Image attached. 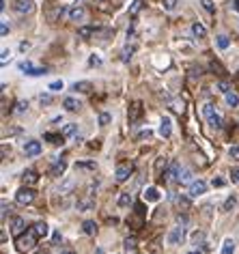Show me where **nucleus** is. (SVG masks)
Listing matches in <instances>:
<instances>
[{
	"label": "nucleus",
	"instance_id": "1",
	"mask_svg": "<svg viewBox=\"0 0 239 254\" xmlns=\"http://www.w3.org/2000/svg\"><path fill=\"white\" fill-rule=\"evenodd\" d=\"M37 235L33 233V231H28L26 235H20V237H17V241H15V246H17V250L20 252H26V250H33V248L37 246Z\"/></svg>",
	"mask_w": 239,
	"mask_h": 254
},
{
	"label": "nucleus",
	"instance_id": "2",
	"mask_svg": "<svg viewBox=\"0 0 239 254\" xmlns=\"http://www.w3.org/2000/svg\"><path fill=\"white\" fill-rule=\"evenodd\" d=\"M203 114H205V119L209 121L211 127H216V129H220V127H222V117H220V114L216 112V108H213V106L207 104V106L203 108Z\"/></svg>",
	"mask_w": 239,
	"mask_h": 254
},
{
	"label": "nucleus",
	"instance_id": "3",
	"mask_svg": "<svg viewBox=\"0 0 239 254\" xmlns=\"http://www.w3.org/2000/svg\"><path fill=\"white\" fill-rule=\"evenodd\" d=\"M33 200H35V190H30V188L17 190V194H15V202H17V205H30Z\"/></svg>",
	"mask_w": 239,
	"mask_h": 254
},
{
	"label": "nucleus",
	"instance_id": "4",
	"mask_svg": "<svg viewBox=\"0 0 239 254\" xmlns=\"http://www.w3.org/2000/svg\"><path fill=\"white\" fill-rule=\"evenodd\" d=\"M131 173H134V166H131V164H119L117 170H115V177H117L119 183H123V181L129 179Z\"/></svg>",
	"mask_w": 239,
	"mask_h": 254
},
{
	"label": "nucleus",
	"instance_id": "5",
	"mask_svg": "<svg viewBox=\"0 0 239 254\" xmlns=\"http://www.w3.org/2000/svg\"><path fill=\"white\" fill-rule=\"evenodd\" d=\"M183 237H185V231L181 226H177V228H173V231L168 233V244H171V246H179L181 241H183Z\"/></svg>",
	"mask_w": 239,
	"mask_h": 254
},
{
	"label": "nucleus",
	"instance_id": "6",
	"mask_svg": "<svg viewBox=\"0 0 239 254\" xmlns=\"http://www.w3.org/2000/svg\"><path fill=\"white\" fill-rule=\"evenodd\" d=\"M207 192V183L205 181H194V183H190V196L192 198H198V196H203Z\"/></svg>",
	"mask_w": 239,
	"mask_h": 254
},
{
	"label": "nucleus",
	"instance_id": "7",
	"mask_svg": "<svg viewBox=\"0 0 239 254\" xmlns=\"http://www.w3.org/2000/svg\"><path fill=\"white\" fill-rule=\"evenodd\" d=\"M13 9L17 11V13H30V11L35 9V2L33 0H15V4H13Z\"/></svg>",
	"mask_w": 239,
	"mask_h": 254
},
{
	"label": "nucleus",
	"instance_id": "8",
	"mask_svg": "<svg viewBox=\"0 0 239 254\" xmlns=\"http://www.w3.org/2000/svg\"><path fill=\"white\" fill-rule=\"evenodd\" d=\"M24 153H26L28 157L39 155V153H41V142H37V140H28L26 144H24Z\"/></svg>",
	"mask_w": 239,
	"mask_h": 254
},
{
	"label": "nucleus",
	"instance_id": "9",
	"mask_svg": "<svg viewBox=\"0 0 239 254\" xmlns=\"http://www.w3.org/2000/svg\"><path fill=\"white\" fill-rule=\"evenodd\" d=\"M62 108H67L69 112H78L80 108H82V101L75 99V97H65L62 99Z\"/></svg>",
	"mask_w": 239,
	"mask_h": 254
},
{
	"label": "nucleus",
	"instance_id": "10",
	"mask_svg": "<svg viewBox=\"0 0 239 254\" xmlns=\"http://www.w3.org/2000/svg\"><path fill=\"white\" fill-rule=\"evenodd\" d=\"M140 114H142V101H134L129 108V123H136L140 119Z\"/></svg>",
	"mask_w": 239,
	"mask_h": 254
},
{
	"label": "nucleus",
	"instance_id": "11",
	"mask_svg": "<svg viewBox=\"0 0 239 254\" xmlns=\"http://www.w3.org/2000/svg\"><path fill=\"white\" fill-rule=\"evenodd\" d=\"M24 226H26L24 218H13V220H11V233H13L15 237H20V235L24 233Z\"/></svg>",
	"mask_w": 239,
	"mask_h": 254
},
{
	"label": "nucleus",
	"instance_id": "12",
	"mask_svg": "<svg viewBox=\"0 0 239 254\" xmlns=\"http://www.w3.org/2000/svg\"><path fill=\"white\" fill-rule=\"evenodd\" d=\"M30 231H33L39 239H43V237H48V235H50V228H48L46 222H37V224H35L33 228H30Z\"/></svg>",
	"mask_w": 239,
	"mask_h": 254
},
{
	"label": "nucleus",
	"instance_id": "13",
	"mask_svg": "<svg viewBox=\"0 0 239 254\" xmlns=\"http://www.w3.org/2000/svg\"><path fill=\"white\" fill-rule=\"evenodd\" d=\"M62 13H65V7L62 4H59V7H54V9H50L48 11V22H59L60 17H62Z\"/></svg>",
	"mask_w": 239,
	"mask_h": 254
},
{
	"label": "nucleus",
	"instance_id": "14",
	"mask_svg": "<svg viewBox=\"0 0 239 254\" xmlns=\"http://www.w3.org/2000/svg\"><path fill=\"white\" fill-rule=\"evenodd\" d=\"M22 179H24V183H28V186H35V183H37V181H39V175H37V170H33V168H28V170H24Z\"/></svg>",
	"mask_w": 239,
	"mask_h": 254
},
{
	"label": "nucleus",
	"instance_id": "15",
	"mask_svg": "<svg viewBox=\"0 0 239 254\" xmlns=\"http://www.w3.org/2000/svg\"><path fill=\"white\" fill-rule=\"evenodd\" d=\"M171 131H173V121L168 117H164V119H162V123H160V134L164 138H168V136H171Z\"/></svg>",
	"mask_w": 239,
	"mask_h": 254
},
{
	"label": "nucleus",
	"instance_id": "16",
	"mask_svg": "<svg viewBox=\"0 0 239 254\" xmlns=\"http://www.w3.org/2000/svg\"><path fill=\"white\" fill-rule=\"evenodd\" d=\"M69 17H71L73 22H82L86 17V11L82 7H73V9H69Z\"/></svg>",
	"mask_w": 239,
	"mask_h": 254
},
{
	"label": "nucleus",
	"instance_id": "17",
	"mask_svg": "<svg viewBox=\"0 0 239 254\" xmlns=\"http://www.w3.org/2000/svg\"><path fill=\"white\" fill-rule=\"evenodd\" d=\"M177 181L179 183H194V175H192V170L190 168H181V173H179V177H177Z\"/></svg>",
	"mask_w": 239,
	"mask_h": 254
},
{
	"label": "nucleus",
	"instance_id": "18",
	"mask_svg": "<svg viewBox=\"0 0 239 254\" xmlns=\"http://www.w3.org/2000/svg\"><path fill=\"white\" fill-rule=\"evenodd\" d=\"M192 35L196 37V39H205V35H207V28L203 26L200 22H194L192 24Z\"/></svg>",
	"mask_w": 239,
	"mask_h": 254
},
{
	"label": "nucleus",
	"instance_id": "19",
	"mask_svg": "<svg viewBox=\"0 0 239 254\" xmlns=\"http://www.w3.org/2000/svg\"><path fill=\"white\" fill-rule=\"evenodd\" d=\"M142 196H144V200H149V202H157V200H160V192H157V188H147Z\"/></svg>",
	"mask_w": 239,
	"mask_h": 254
},
{
	"label": "nucleus",
	"instance_id": "20",
	"mask_svg": "<svg viewBox=\"0 0 239 254\" xmlns=\"http://www.w3.org/2000/svg\"><path fill=\"white\" fill-rule=\"evenodd\" d=\"M179 173H181V166H179L177 162H173L171 166H168V170H166V175H164V177H166V179H177Z\"/></svg>",
	"mask_w": 239,
	"mask_h": 254
},
{
	"label": "nucleus",
	"instance_id": "21",
	"mask_svg": "<svg viewBox=\"0 0 239 254\" xmlns=\"http://www.w3.org/2000/svg\"><path fill=\"white\" fill-rule=\"evenodd\" d=\"M73 91L75 93H91L93 91V84H91V82H75V84H73Z\"/></svg>",
	"mask_w": 239,
	"mask_h": 254
},
{
	"label": "nucleus",
	"instance_id": "22",
	"mask_svg": "<svg viewBox=\"0 0 239 254\" xmlns=\"http://www.w3.org/2000/svg\"><path fill=\"white\" fill-rule=\"evenodd\" d=\"M73 188H75V179H65L62 181V186L59 188V194H69Z\"/></svg>",
	"mask_w": 239,
	"mask_h": 254
},
{
	"label": "nucleus",
	"instance_id": "23",
	"mask_svg": "<svg viewBox=\"0 0 239 254\" xmlns=\"http://www.w3.org/2000/svg\"><path fill=\"white\" fill-rule=\"evenodd\" d=\"M175 205L179 209H183V211H190V198H185V196H177V198H175Z\"/></svg>",
	"mask_w": 239,
	"mask_h": 254
},
{
	"label": "nucleus",
	"instance_id": "24",
	"mask_svg": "<svg viewBox=\"0 0 239 254\" xmlns=\"http://www.w3.org/2000/svg\"><path fill=\"white\" fill-rule=\"evenodd\" d=\"M82 228H84L86 235H97V224L93 220H86L84 224H82Z\"/></svg>",
	"mask_w": 239,
	"mask_h": 254
},
{
	"label": "nucleus",
	"instance_id": "25",
	"mask_svg": "<svg viewBox=\"0 0 239 254\" xmlns=\"http://www.w3.org/2000/svg\"><path fill=\"white\" fill-rule=\"evenodd\" d=\"M142 7H144V0H134V2H131V7H129V15H138Z\"/></svg>",
	"mask_w": 239,
	"mask_h": 254
},
{
	"label": "nucleus",
	"instance_id": "26",
	"mask_svg": "<svg viewBox=\"0 0 239 254\" xmlns=\"http://www.w3.org/2000/svg\"><path fill=\"white\" fill-rule=\"evenodd\" d=\"M65 168H67V164L59 160V162H56L54 166H52V175H54V177H60L62 173H65Z\"/></svg>",
	"mask_w": 239,
	"mask_h": 254
},
{
	"label": "nucleus",
	"instance_id": "27",
	"mask_svg": "<svg viewBox=\"0 0 239 254\" xmlns=\"http://www.w3.org/2000/svg\"><path fill=\"white\" fill-rule=\"evenodd\" d=\"M226 104H229L231 108H235V106H239V95L237 93H226Z\"/></svg>",
	"mask_w": 239,
	"mask_h": 254
},
{
	"label": "nucleus",
	"instance_id": "28",
	"mask_svg": "<svg viewBox=\"0 0 239 254\" xmlns=\"http://www.w3.org/2000/svg\"><path fill=\"white\" fill-rule=\"evenodd\" d=\"M216 39H218V48H220V50H226V48L231 46V39H229L226 35H218Z\"/></svg>",
	"mask_w": 239,
	"mask_h": 254
},
{
	"label": "nucleus",
	"instance_id": "29",
	"mask_svg": "<svg viewBox=\"0 0 239 254\" xmlns=\"http://www.w3.org/2000/svg\"><path fill=\"white\" fill-rule=\"evenodd\" d=\"M134 52H136V48H134V46L125 48L123 52H121V61H123V63H129V59H131V54H134Z\"/></svg>",
	"mask_w": 239,
	"mask_h": 254
},
{
	"label": "nucleus",
	"instance_id": "30",
	"mask_svg": "<svg viewBox=\"0 0 239 254\" xmlns=\"http://www.w3.org/2000/svg\"><path fill=\"white\" fill-rule=\"evenodd\" d=\"M75 131H78V125H75V123H69V125H65V129H62V136L69 138V136H73Z\"/></svg>",
	"mask_w": 239,
	"mask_h": 254
},
{
	"label": "nucleus",
	"instance_id": "31",
	"mask_svg": "<svg viewBox=\"0 0 239 254\" xmlns=\"http://www.w3.org/2000/svg\"><path fill=\"white\" fill-rule=\"evenodd\" d=\"M233 252H235V244H233V239H226L222 246V254H233Z\"/></svg>",
	"mask_w": 239,
	"mask_h": 254
},
{
	"label": "nucleus",
	"instance_id": "32",
	"mask_svg": "<svg viewBox=\"0 0 239 254\" xmlns=\"http://www.w3.org/2000/svg\"><path fill=\"white\" fill-rule=\"evenodd\" d=\"M131 202H134L131 194H121V196H119V205H121V207H127V205H131Z\"/></svg>",
	"mask_w": 239,
	"mask_h": 254
},
{
	"label": "nucleus",
	"instance_id": "33",
	"mask_svg": "<svg viewBox=\"0 0 239 254\" xmlns=\"http://www.w3.org/2000/svg\"><path fill=\"white\" fill-rule=\"evenodd\" d=\"M200 2H203V9L207 11V13H216V4H213V0H200Z\"/></svg>",
	"mask_w": 239,
	"mask_h": 254
},
{
	"label": "nucleus",
	"instance_id": "34",
	"mask_svg": "<svg viewBox=\"0 0 239 254\" xmlns=\"http://www.w3.org/2000/svg\"><path fill=\"white\" fill-rule=\"evenodd\" d=\"M93 205H95V200H93V198H86V200H80V202H78V209H80V211H86V209H91Z\"/></svg>",
	"mask_w": 239,
	"mask_h": 254
},
{
	"label": "nucleus",
	"instance_id": "35",
	"mask_svg": "<svg viewBox=\"0 0 239 254\" xmlns=\"http://www.w3.org/2000/svg\"><path fill=\"white\" fill-rule=\"evenodd\" d=\"M123 248H125L127 252H134V250H136V237H127V239H125Z\"/></svg>",
	"mask_w": 239,
	"mask_h": 254
},
{
	"label": "nucleus",
	"instance_id": "36",
	"mask_svg": "<svg viewBox=\"0 0 239 254\" xmlns=\"http://www.w3.org/2000/svg\"><path fill=\"white\" fill-rule=\"evenodd\" d=\"M171 106H173V110H175V112H179V114H183V110H185V108H183V106H185V104H183V99H181V101H179V99H175V101H171Z\"/></svg>",
	"mask_w": 239,
	"mask_h": 254
},
{
	"label": "nucleus",
	"instance_id": "37",
	"mask_svg": "<svg viewBox=\"0 0 239 254\" xmlns=\"http://www.w3.org/2000/svg\"><path fill=\"white\" fill-rule=\"evenodd\" d=\"M211 71H218V75H226V69L222 67V65H220V63L218 61H211Z\"/></svg>",
	"mask_w": 239,
	"mask_h": 254
},
{
	"label": "nucleus",
	"instance_id": "38",
	"mask_svg": "<svg viewBox=\"0 0 239 254\" xmlns=\"http://www.w3.org/2000/svg\"><path fill=\"white\" fill-rule=\"evenodd\" d=\"M46 73H48L46 67H33L30 71H26V75H35V78H37V75H46Z\"/></svg>",
	"mask_w": 239,
	"mask_h": 254
},
{
	"label": "nucleus",
	"instance_id": "39",
	"mask_svg": "<svg viewBox=\"0 0 239 254\" xmlns=\"http://www.w3.org/2000/svg\"><path fill=\"white\" fill-rule=\"evenodd\" d=\"M235 205H237V198H235V196H229V198L224 200V207H222V209H224V211H231V209L235 207Z\"/></svg>",
	"mask_w": 239,
	"mask_h": 254
},
{
	"label": "nucleus",
	"instance_id": "40",
	"mask_svg": "<svg viewBox=\"0 0 239 254\" xmlns=\"http://www.w3.org/2000/svg\"><path fill=\"white\" fill-rule=\"evenodd\" d=\"M95 33H97V28H91V26H84V28L78 30L80 37H91V35H95Z\"/></svg>",
	"mask_w": 239,
	"mask_h": 254
},
{
	"label": "nucleus",
	"instance_id": "41",
	"mask_svg": "<svg viewBox=\"0 0 239 254\" xmlns=\"http://www.w3.org/2000/svg\"><path fill=\"white\" fill-rule=\"evenodd\" d=\"M62 138L65 136H56V134H46V140L52 144H62Z\"/></svg>",
	"mask_w": 239,
	"mask_h": 254
},
{
	"label": "nucleus",
	"instance_id": "42",
	"mask_svg": "<svg viewBox=\"0 0 239 254\" xmlns=\"http://www.w3.org/2000/svg\"><path fill=\"white\" fill-rule=\"evenodd\" d=\"M162 7H164L166 11H175V7H177V0H162Z\"/></svg>",
	"mask_w": 239,
	"mask_h": 254
},
{
	"label": "nucleus",
	"instance_id": "43",
	"mask_svg": "<svg viewBox=\"0 0 239 254\" xmlns=\"http://www.w3.org/2000/svg\"><path fill=\"white\" fill-rule=\"evenodd\" d=\"M229 155H231V160L239 162V144H237V147H231L229 149Z\"/></svg>",
	"mask_w": 239,
	"mask_h": 254
},
{
	"label": "nucleus",
	"instance_id": "44",
	"mask_svg": "<svg viewBox=\"0 0 239 254\" xmlns=\"http://www.w3.org/2000/svg\"><path fill=\"white\" fill-rule=\"evenodd\" d=\"M110 119H112V117H110L108 112H102V114H99V125H108Z\"/></svg>",
	"mask_w": 239,
	"mask_h": 254
},
{
	"label": "nucleus",
	"instance_id": "45",
	"mask_svg": "<svg viewBox=\"0 0 239 254\" xmlns=\"http://www.w3.org/2000/svg\"><path fill=\"white\" fill-rule=\"evenodd\" d=\"M7 61H11V52H9V50H2V56H0V63H2V65H7Z\"/></svg>",
	"mask_w": 239,
	"mask_h": 254
},
{
	"label": "nucleus",
	"instance_id": "46",
	"mask_svg": "<svg viewBox=\"0 0 239 254\" xmlns=\"http://www.w3.org/2000/svg\"><path fill=\"white\" fill-rule=\"evenodd\" d=\"M218 88H220V91H222L224 95H226V93H229V91H231V86H229V82H224V80H222V82H218Z\"/></svg>",
	"mask_w": 239,
	"mask_h": 254
},
{
	"label": "nucleus",
	"instance_id": "47",
	"mask_svg": "<svg viewBox=\"0 0 239 254\" xmlns=\"http://www.w3.org/2000/svg\"><path fill=\"white\" fill-rule=\"evenodd\" d=\"M231 181L239 183V168H231Z\"/></svg>",
	"mask_w": 239,
	"mask_h": 254
},
{
	"label": "nucleus",
	"instance_id": "48",
	"mask_svg": "<svg viewBox=\"0 0 239 254\" xmlns=\"http://www.w3.org/2000/svg\"><path fill=\"white\" fill-rule=\"evenodd\" d=\"M224 183H226L224 179H220V177H213V181H211V186H213V188H224Z\"/></svg>",
	"mask_w": 239,
	"mask_h": 254
},
{
	"label": "nucleus",
	"instance_id": "49",
	"mask_svg": "<svg viewBox=\"0 0 239 254\" xmlns=\"http://www.w3.org/2000/svg\"><path fill=\"white\" fill-rule=\"evenodd\" d=\"M0 35H2V37H7V35H9V26H7V22L0 24Z\"/></svg>",
	"mask_w": 239,
	"mask_h": 254
},
{
	"label": "nucleus",
	"instance_id": "50",
	"mask_svg": "<svg viewBox=\"0 0 239 254\" xmlns=\"http://www.w3.org/2000/svg\"><path fill=\"white\" fill-rule=\"evenodd\" d=\"M62 88V82L59 80V82H52V84H50V91H60Z\"/></svg>",
	"mask_w": 239,
	"mask_h": 254
},
{
	"label": "nucleus",
	"instance_id": "51",
	"mask_svg": "<svg viewBox=\"0 0 239 254\" xmlns=\"http://www.w3.org/2000/svg\"><path fill=\"white\" fill-rule=\"evenodd\" d=\"M17 112H26L28 110V104H24V101H17Z\"/></svg>",
	"mask_w": 239,
	"mask_h": 254
},
{
	"label": "nucleus",
	"instance_id": "52",
	"mask_svg": "<svg viewBox=\"0 0 239 254\" xmlns=\"http://www.w3.org/2000/svg\"><path fill=\"white\" fill-rule=\"evenodd\" d=\"M78 166H82V168H95V164H93V162H82V164H78Z\"/></svg>",
	"mask_w": 239,
	"mask_h": 254
},
{
	"label": "nucleus",
	"instance_id": "53",
	"mask_svg": "<svg viewBox=\"0 0 239 254\" xmlns=\"http://www.w3.org/2000/svg\"><path fill=\"white\" fill-rule=\"evenodd\" d=\"M50 101H52V97H50V95H41V104H50Z\"/></svg>",
	"mask_w": 239,
	"mask_h": 254
},
{
	"label": "nucleus",
	"instance_id": "54",
	"mask_svg": "<svg viewBox=\"0 0 239 254\" xmlns=\"http://www.w3.org/2000/svg\"><path fill=\"white\" fill-rule=\"evenodd\" d=\"M7 211H11V209L7 207V202H2V218H7Z\"/></svg>",
	"mask_w": 239,
	"mask_h": 254
},
{
	"label": "nucleus",
	"instance_id": "55",
	"mask_svg": "<svg viewBox=\"0 0 239 254\" xmlns=\"http://www.w3.org/2000/svg\"><path fill=\"white\" fill-rule=\"evenodd\" d=\"M91 65H102V61H99L97 56H93V59H91Z\"/></svg>",
	"mask_w": 239,
	"mask_h": 254
},
{
	"label": "nucleus",
	"instance_id": "56",
	"mask_svg": "<svg viewBox=\"0 0 239 254\" xmlns=\"http://www.w3.org/2000/svg\"><path fill=\"white\" fill-rule=\"evenodd\" d=\"M20 50H22V52H26V50H28V43H26V41L20 43Z\"/></svg>",
	"mask_w": 239,
	"mask_h": 254
},
{
	"label": "nucleus",
	"instance_id": "57",
	"mask_svg": "<svg viewBox=\"0 0 239 254\" xmlns=\"http://www.w3.org/2000/svg\"><path fill=\"white\" fill-rule=\"evenodd\" d=\"M60 254H73L71 250H65V252H60Z\"/></svg>",
	"mask_w": 239,
	"mask_h": 254
},
{
	"label": "nucleus",
	"instance_id": "58",
	"mask_svg": "<svg viewBox=\"0 0 239 254\" xmlns=\"http://www.w3.org/2000/svg\"><path fill=\"white\" fill-rule=\"evenodd\" d=\"M235 4H237V11H239V0H235Z\"/></svg>",
	"mask_w": 239,
	"mask_h": 254
},
{
	"label": "nucleus",
	"instance_id": "59",
	"mask_svg": "<svg viewBox=\"0 0 239 254\" xmlns=\"http://www.w3.org/2000/svg\"><path fill=\"white\" fill-rule=\"evenodd\" d=\"M187 254H200V252H187Z\"/></svg>",
	"mask_w": 239,
	"mask_h": 254
}]
</instances>
